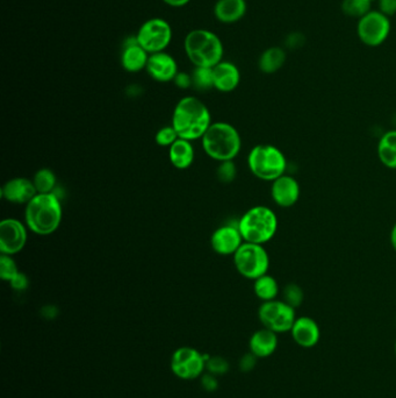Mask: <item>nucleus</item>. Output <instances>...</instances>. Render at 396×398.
Listing matches in <instances>:
<instances>
[{
    "mask_svg": "<svg viewBox=\"0 0 396 398\" xmlns=\"http://www.w3.org/2000/svg\"><path fill=\"white\" fill-rule=\"evenodd\" d=\"M278 345H279L278 334L265 327L252 333L249 340V350L258 359H265L273 355L276 353Z\"/></svg>",
    "mask_w": 396,
    "mask_h": 398,
    "instance_id": "6ab92c4d",
    "label": "nucleus"
},
{
    "mask_svg": "<svg viewBox=\"0 0 396 398\" xmlns=\"http://www.w3.org/2000/svg\"><path fill=\"white\" fill-rule=\"evenodd\" d=\"M38 194L33 180L14 177L1 187V197L12 204H28Z\"/></svg>",
    "mask_w": 396,
    "mask_h": 398,
    "instance_id": "f3484780",
    "label": "nucleus"
},
{
    "mask_svg": "<svg viewBox=\"0 0 396 398\" xmlns=\"http://www.w3.org/2000/svg\"><path fill=\"white\" fill-rule=\"evenodd\" d=\"M193 87L198 90H210L214 87V70L213 68L206 66H196L192 73Z\"/></svg>",
    "mask_w": 396,
    "mask_h": 398,
    "instance_id": "cd10ccee",
    "label": "nucleus"
},
{
    "mask_svg": "<svg viewBox=\"0 0 396 398\" xmlns=\"http://www.w3.org/2000/svg\"><path fill=\"white\" fill-rule=\"evenodd\" d=\"M214 87L220 92H231L240 85L241 73L234 63L221 61L214 66Z\"/></svg>",
    "mask_w": 396,
    "mask_h": 398,
    "instance_id": "aec40b11",
    "label": "nucleus"
},
{
    "mask_svg": "<svg viewBox=\"0 0 396 398\" xmlns=\"http://www.w3.org/2000/svg\"><path fill=\"white\" fill-rule=\"evenodd\" d=\"M33 183L38 194H52L57 184V177L52 169L42 168L35 173Z\"/></svg>",
    "mask_w": 396,
    "mask_h": 398,
    "instance_id": "a878e982",
    "label": "nucleus"
},
{
    "mask_svg": "<svg viewBox=\"0 0 396 398\" xmlns=\"http://www.w3.org/2000/svg\"><path fill=\"white\" fill-rule=\"evenodd\" d=\"M10 284L14 290L24 291L26 290L28 285H29V280H28L26 273L19 271V273L13 277V280H10Z\"/></svg>",
    "mask_w": 396,
    "mask_h": 398,
    "instance_id": "c9c22d12",
    "label": "nucleus"
},
{
    "mask_svg": "<svg viewBox=\"0 0 396 398\" xmlns=\"http://www.w3.org/2000/svg\"><path fill=\"white\" fill-rule=\"evenodd\" d=\"M257 360H258V357L249 350L248 353H245L238 361V368L242 373H250L257 366Z\"/></svg>",
    "mask_w": 396,
    "mask_h": 398,
    "instance_id": "72a5a7b5",
    "label": "nucleus"
},
{
    "mask_svg": "<svg viewBox=\"0 0 396 398\" xmlns=\"http://www.w3.org/2000/svg\"><path fill=\"white\" fill-rule=\"evenodd\" d=\"M305 299L302 287L297 283H288L285 285L283 291V301L286 304L297 310L301 306Z\"/></svg>",
    "mask_w": 396,
    "mask_h": 398,
    "instance_id": "c85d7f7f",
    "label": "nucleus"
},
{
    "mask_svg": "<svg viewBox=\"0 0 396 398\" xmlns=\"http://www.w3.org/2000/svg\"><path fill=\"white\" fill-rule=\"evenodd\" d=\"M248 166L259 180L273 182L286 173V156L276 145L262 143L249 152Z\"/></svg>",
    "mask_w": 396,
    "mask_h": 398,
    "instance_id": "423d86ee",
    "label": "nucleus"
},
{
    "mask_svg": "<svg viewBox=\"0 0 396 398\" xmlns=\"http://www.w3.org/2000/svg\"><path fill=\"white\" fill-rule=\"evenodd\" d=\"M247 13L245 0H217L214 14L222 24H234L241 20Z\"/></svg>",
    "mask_w": 396,
    "mask_h": 398,
    "instance_id": "412c9836",
    "label": "nucleus"
},
{
    "mask_svg": "<svg viewBox=\"0 0 396 398\" xmlns=\"http://www.w3.org/2000/svg\"><path fill=\"white\" fill-rule=\"evenodd\" d=\"M41 315L45 319H54L59 315V308L54 305H45L41 310Z\"/></svg>",
    "mask_w": 396,
    "mask_h": 398,
    "instance_id": "58836bf2",
    "label": "nucleus"
},
{
    "mask_svg": "<svg viewBox=\"0 0 396 398\" xmlns=\"http://www.w3.org/2000/svg\"><path fill=\"white\" fill-rule=\"evenodd\" d=\"M394 350H395V357H396V341H395V345H394Z\"/></svg>",
    "mask_w": 396,
    "mask_h": 398,
    "instance_id": "37998d69",
    "label": "nucleus"
},
{
    "mask_svg": "<svg viewBox=\"0 0 396 398\" xmlns=\"http://www.w3.org/2000/svg\"><path fill=\"white\" fill-rule=\"evenodd\" d=\"M297 318L295 308L279 299L263 301L258 308V319L263 327L277 334L291 332Z\"/></svg>",
    "mask_w": 396,
    "mask_h": 398,
    "instance_id": "6e6552de",
    "label": "nucleus"
},
{
    "mask_svg": "<svg viewBox=\"0 0 396 398\" xmlns=\"http://www.w3.org/2000/svg\"><path fill=\"white\" fill-rule=\"evenodd\" d=\"M138 43L152 55L164 52L173 40V28L162 17H152L138 29Z\"/></svg>",
    "mask_w": 396,
    "mask_h": 398,
    "instance_id": "9d476101",
    "label": "nucleus"
},
{
    "mask_svg": "<svg viewBox=\"0 0 396 398\" xmlns=\"http://www.w3.org/2000/svg\"><path fill=\"white\" fill-rule=\"evenodd\" d=\"M184 48L196 66L214 68L223 61V43L215 33L207 29L191 31L185 38Z\"/></svg>",
    "mask_w": 396,
    "mask_h": 398,
    "instance_id": "39448f33",
    "label": "nucleus"
},
{
    "mask_svg": "<svg viewBox=\"0 0 396 398\" xmlns=\"http://www.w3.org/2000/svg\"><path fill=\"white\" fill-rule=\"evenodd\" d=\"M244 240L242 236L238 225L227 224V225L220 226L214 231L210 236V246L213 248L215 253L219 255H234L237 252L238 248L243 245Z\"/></svg>",
    "mask_w": 396,
    "mask_h": 398,
    "instance_id": "ddd939ff",
    "label": "nucleus"
},
{
    "mask_svg": "<svg viewBox=\"0 0 396 398\" xmlns=\"http://www.w3.org/2000/svg\"><path fill=\"white\" fill-rule=\"evenodd\" d=\"M301 194V187L297 178L291 175H283L271 185V197L279 208H292L297 204Z\"/></svg>",
    "mask_w": 396,
    "mask_h": 398,
    "instance_id": "4468645a",
    "label": "nucleus"
},
{
    "mask_svg": "<svg viewBox=\"0 0 396 398\" xmlns=\"http://www.w3.org/2000/svg\"><path fill=\"white\" fill-rule=\"evenodd\" d=\"M162 1L171 7H183L190 3L191 0H162Z\"/></svg>",
    "mask_w": 396,
    "mask_h": 398,
    "instance_id": "a19ab883",
    "label": "nucleus"
},
{
    "mask_svg": "<svg viewBox=\"0 0 396 398\" xmlns=\"http://www.w3.org/2000/svg\"><path fill=\"white\" fill-rule=\"evenodd\" d=\"M27 239V226L20 220L7 218L0 222V253L10 257L20 253Z\"/></svg>",
    "mask_w": 396,
    "mask_h": 398,
    "instance_id": "f8f14e48",
    "label": "nucleus"
},
{
    "mask_svg": "<svg viewBox=\"0 0 396 398\" xmlns=\"http://www.w3.org/2000/svg\"><path fill=\"white\" fill-rule=\"evenodd\" d=\"M379 8L381 13L392 17L396 14V0H379Z\"/></svg>",
    "mask_w": 396,
    "mask_h": 398,
    "instance_id": "4c0bfd02",
    "label": "nucleus"
},
{
    "mask_svg": "<svg viewBox=\"0 0 396 398\" xmlns=\"http://www.w3.org/2000/svg\"><path fill=\"white\" fill-rule=\"evenodd\" d=\"M376 152L383 166L396 170V129L388 131L380 138Z\"/></svg>",
    "mask_w": 396,
    "mask_h": 398,
    "instance_id": "5701e85b",
    "label": "nucleus"
},
{
    "mask_svg": "<svg viewBox=\"0 0 396 398\" xmlns=\"http://www.w3.org/2000/svg\"><path fill=\"white\" fill-rule=\"evenodd\" d=\"M390 245H392L393 250L396 252V224L393 226L392 231H390Z\"/></svg>",
    "mask_w": 396,
    "mask_h": 398,
    "instance_id": "79ce46f5",
    "label": "nucleus"
},
{
    "mask_svg": "<svg viewBox=\"0 0 396 398\" xmlns=\"http://www.w3.org/2000/svg\"><path fill=\"white\" fill-rule=\"evenodd\" d=\"M390 17L380 10H371L359 19L357 34L364 45L378 47L390 36Z\"/></svg>",
    "mask_w": 396,
    "mask_h": 398,
    "instance_id": "9b49d317",
    "label": "nucleus"
},
{
    "mask_svg": "<svg viewBox=\"0 0 396 398\" xmlns=\"http://www.w3.org/2000/svg\"><path fill=\"white\" fill-rule=\"evenodd\" d=\"M303 35L301 34H292L288 36L287 40V45L290 48H297L303 45Z\"/></svg>",
    "mask_w": 396,
    "mask_h": 398,
    "instance_id": "ea45409f",
    "label": "nucleus"
},
{
    "mask_svg": "<svg viewBox=\"0 0 396 398\" xmlns=\"http://www.w3.org/2000/svg\"><path fill=\"white\" fill-rule=\"evenodd\" d=\"M19 271L20 270L17 268L13 257L10 255L1 254V257H0V278L6 280V282H10Z\"/></svg>",
    "mask_w": 396,
    "mask_h": 398,
    "instance_id": "7c9ffc66",
    "label": "nucleus"
},
{
    "mask_svg": "<svg viewBox=\"0 0 396 398\" xmlns=\"http://www.w3.org/2000/svg\"><path fill=\"white\" fill-rule=\"evenodd\" d=\"M200 385L201 388L207 392H215L219 389V381H217V376L215 375L210 374V373H203V376L200 378Z\"/></svg>",
    "mask_w": 396,
    "mask_h": 398,
    "instance_id": "f704fd0d",
    "label": "nucleus"
},
{
    "mask_svg": "<svg viewBox=\"0 0 396 398\" xmlns=\"http://www.w3.org/2000/svg\"><path fill=\"white\" fill-rule=\"evenodd\" d=\"M254 292L262 301H270L277 299L280 292L279 283L274 277L269 273L258 277L254 280Z\"/></svg>",
    "mask_w": 396,
    "mask_h": 398,
    "instance_id": "393cba45",
    "label": "nucleus"
},
{
    "mask_svg": "<svg viewBox=\"0 0 396 398\" xmlns=\"http://www.w3.org/2000/svg\"><path fill=\"white\" fill-rule=\"evenodd\" d=\"M237 225L244 243L265 245L276 236L279 222L272 208L257 205L242 215Z\"/></svg>",
    "mask_w": 396,
    "mask_h": 398,
    "instance_id": "20e7f679",
    "label": "nucleus"
},
{
    "mask_svg": "<svg viewBox=\"0 0 396 398\" xmlns=\"http://www.w3.org/2000/svg\"><path fill=\"white\" fill-rule=\"evenodd\" d=\"M369 1H372V3H373V1H374V0H369Z\"/></svg>",
    "mask_w": 396,
    "mask_h": 398,
    "instance_id": "c03bdc74",
    "label": "nucleus"
},
{
    "mask_svg": "<svg viewBox=\"0 0 396 398\" xmlns=\"http://www.w3.org/2000/svg\"><path fill=\"white\" fill-rule=\"evenodd\" d=\"M175 84L179 89H189V87H193V80H192V75H189L186 73H177L176 78L173 80Z\"/></svg>",
    "mask_w": 396,
    "mask_h": 398,
    "instance_id": "e433bc0d",
    "label": "nucleus"
},
{
    "mask_svg": "<svg viewBox=\"0 0 396 398\" xmlns=\"http://www.w3.org/2000/svg\"><path fill=\"white\" fill-rule=\"evenodd\" d=\"M294 343L302 348H313L321 339V329L316 320L308 315L299 317L291 329Z\"/></svg>",
    "mask_w": 396,
    "mask_h": 398,
    "instance_id": "a211bd4d",
    "label": "nucleus"
},
{
    "mask_svg": "<svg viewBox=\"0 0 396 398\" xmlns=\"http://www.w3.org/2000/svg\"><path fill=\"white\" fill-rule=\"evenodd\" d=\"M179 138L176 129H173V126H164L162 129H159L155 135V141L157 145L161 147H168L170 148Z\"/></svg>",
    "mask_w": 396,
    "mask_h": 398,
    "instance_id": "2f4dec72",
    "label": "nucleus"
},
{
    "mask_svg": "<svg viewBox=\"0 0 396 398\" xmlns=\"http://www.w3.org/2000/svg\"><path fill=\"white\" fill-rule=\"evenodd\" d=\"M201 142L207 155L219 162L234 161L242 149L241 135L229 122H213Z\"/></svg>",
    "mask_w": 396,
    "mask_h": 398,
    "instance_id": "7ed1b4c3",
    "label": "nucleus"
},
{
    "mask_svg": "<svg viewBox=\"0 0 396 398\" xmlns=\"http://www.w3.org/2000/svg\"><path fill=\"white\" fill-rule=\"evenodd\" d=\"M145 69L152 80L159 83L173 82L177 73H179L176 59L166 52H156L149 56Z\"/></svg>",
    "mask_w": 396,
    "mask_h": 398,
    "instance_id": "dca6fc26",
    "label": "nucleus"
},
{
    "mask_svg": "<svg viewBox=\"0 0 396 398\" xmlns=\"http://www.w3.org/2000/svg\"><path fill=\"white\" fill-rule=\"evenodd\" d=\"M229 369H230V364L226 357H219V355L212 357L210 354L207 355V373L215 375V376H222V375L227 374Z\"/></svg>",
    "mask_w": 396,
    "mask_h": 398,
    "instance_id": "c756f323",
    "label": "nucleus"
},
{
    "mask_svg": "<svg viewBox=\"0 0 396 398\" xmlns=\"http://www.w3.org/2000/svg\"><path fill=\"white\" fill-rule=\"evenodd\" d=\"M212 124V117L206 104L193 96L182 98L173 110L171 125L180 138L189 141L203 138Z\"/></svg>",
    "mask_w": 396,
    "mask_h": 398,
    "instance_id": "f257e3e1",
    "label": "nucleus"
},
{
    "mask_svg": "<svg viewBox=\"0 0 396 398\" xmlns=\"http://www.w3.org/2000/svg\"><path fill=\"white\" fill-rule=\"evenodd\" d=\"M170 162L179 170L189 169L193 164L196 152L192 141L178 138L169 148Z\"/></svg>",
    "mask_w": 396,
    "mask_h": 398,
    "instance_id": "4be33fe9",
    "label": "nucleus"
},
{
    "mask_svg": "<svg viewBox=\"0 0 396 398\" xmlns=\"http://www.w3.org/2000/svg\"><path fill=\"white\" fill-rule=\"evenodd\" d=\"M372 1L369 0H343L342 10L346 17H360L371 12Z\"/></svg>",
    "mask_w": 396,
    "mask_h": 398,
    "instance_id": "bb28decb",
    "label": "nucleus"
},
{
    "mask_svg": "<svg viewBox=\"0 0 396 398\" xmlns=\"http://www.w3.org/2000/svg\"><path fill=\"white\" fill-rule=\"evenodd\" d=\"M233 257L238 273L248 280H257L269 271L270 255L264 245L243 243Z\"/></svg>",
    "mask_w": 396,
    "mask_h": 398,
    "instance_id": "0eeeda50",
    "label": "nucleus"
},
{
    "mask_svg": "<svg viewBox=\"0 0 396 398\" xmlns=\"http://www.w3.org/2000/svg\"><path fill=\"white\" fill-rule=\"evenodd\" d=\"M217 175L219 180H221L222 183L234 182L236 175H237V168H236L234 161L220 162V166L217 168Z\"/></svg>",
    "mask_w": 396,
    "mask_h": 398,
    "instance_id": "473e14b6",
    "label": "nucleus"
},
{
    "mask_svg": "<svg viewBox=\"0 0 396 398\" xmlns=\"http://www.w3.org/2000/svg\"><path fill=\"white\" fill-rule=\"evenodd\" d=\"M286 62V52L279 47H271L266 49L259 57L258 66L262 73H274L283 68Z\"/></svg>",
    "mask_w": 396,
    "mask_h": 398,
    "instance_id": "b1692460",
    "label": "nucleus"
},
{
    "mask_svg": "<svg viewBox=\"0 0 396 398\" xmlns=\"http://www.w3.org/2000/svg\"><path fill=\"white\" fill-rule=\"evenodd\" d=\"M149 56L150 54L138 43V36L131 35L122 43L121 66L128 73H138L147 68Z\"/></svg>",
    "mask_w": 396,
    "mask_h": 398,
    "instance_id": "2eb2a0df",
    "label": "nucleus"
},
{
    "mask_svg": "<svg viewBox=\"0 0 396 398\" xmlns=\"http://www.w3.org/2000/svg\"><path fill=\"white\" fill-rule=\"evenodd\" d=\"M208 354H203L193 347H179L175 350L170 361L173 375L184 381H192L201 378L206 371Z\"/></svg>",
    "mask_w": 396,
    "mask_h": 398,
    "instance_id": "1a4fd4ad",
    "label": "nucleus"
},
{
    "mask_svg": "<svg viewBox=\"0 0 396 398\" xmlns=\"http://www.w3.org/2000/svg\"><path fill=\"white\" fill-rule=\"evenodd\" d=\"M62 204L55 192L38 194L24 208V224L38 236H50L62 222Z\"/></svg>",
    "mask_w": 396,
    "mask_h": 398,
    "instance_id": "f03ea898",
    "label": "nucleus"
}]
</instances>
